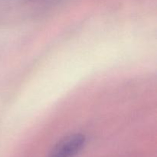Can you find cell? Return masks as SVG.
I'll return each instance as SVG.
<instances>
[{"mask_svg": "<svg viewBox=\"0 0 157 157\" xmlns=\"http://www.w3.org/2000/svg\"><path fill=\"white\" fill-rule=\"evenodd\" d=\"M85 144V136L73 134L61 140L53 149L50 157H73L82 149Z\"/></svg>", "mask_w": 157, "mask_h": 157, "instance_id": "cell-1", "label": "cell"}]
</instances>
